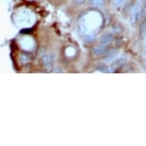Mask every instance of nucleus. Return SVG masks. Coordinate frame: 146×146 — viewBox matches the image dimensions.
Masks as SVG:
<instances>
[{"mask_svg": "<svg viewBox=\"0 0 146 146\" xmlns=\"http://www.w3.org/2000/svg\"><path fill=\"white\" fill-rule=\"evenodd\" d=\"M145 14L146 3H144L143 0H138L130 15L129 22L131 25H135Z\"/></svg>", "mask_w": 146, "mask_h": 146, "instance_id": "obj_1", "label": "nucleus"}, {"mask_svg": "<svg viewBox=\"0 0 146 146\" xmlns=\"http://www.w3.org/2000/svg\"><path fill=\"white\" fill-rule=\"evenodd\" d=\"M44 66L48 72L52 71L54 68V58L51 55H44L42 58Z\"/></svg>", "mask_w": 146, "mask_h": 146, "instance_id": "obj_2", "label": "nucleus"}, {"mask_svg": "<svg viewBox=\"0 0 146 146\" xmlns=\"http://www.w3.org/2000/svg\"><path fill=\"white\" fill-rule=\"evenodd\" d=\"M113 41V36L110 34H106L105 35L103 36V38L100 40V44L107 47Z\"/></svg>", "mask_w": 146, "mask_h": 146, "instance_id": "obj_3", "label": "nucleus"}, {"mask_svg": "<svg viewBox=\"0 0 146 146\" xmlns=\"http://www.w3.org/2000/svg\"><path fill=\"white\" fill-rule=\"evenodd\" d=\"M106 47L102 45V44H100L99 45L96 46V47L93 49L92 53H93V54H94L95 56L101 55V54H103V53H104V51L106 50Z\"/></svg>", "mask_w": 146, "mask_h": 146, "instance_id": "obj_4", "label": "nucleus"}, {"mask_svg": "<svg viewBox=\"0 0 146 146\" xmlns=\"http://www.w3.org/2000/svg\"><path fill=\"white\" fill-rule=\"evenodd\" d=\"M90 4L94 7H103L104 5V0H90Z\"/></svg>", "mask_w": 146, "mask_h": 146, "instance_id": "obj_5", "label": "nucleus"}, {"mask_svg": "<svg viewBox=\"0 0 146 146\" xmlns=\"http://www.w3.org/2000/svg\"><path fill=\"white\" fill-rule=\"evenodd\" d=\"M126 2V0H113V6L116 9L122 7Z\"/></svg>", "mask_w": 146, "mask_h": 146, "instance_id": "obj_6", "label": "nucleus"}, {"mask_svg": "<svg viewBox=\"0 0 146 146\" xmlns=\"http://www.w3.org/2000/svg\"><path fill=\"white\" fill-rule=\"evenodd\" d=\"M140 31H141V35L142 37H145L146 35V20H145L143 23L141 24Z\"/></svg>", "mask_w": 146, "mask_h": 146, "instance_id": "obj_7", "label": "nucleus"}, {"mask_svg": "<svg viewBox=\"0 0 146 146\" xmlns=\"http://www.w3.org/2000/svg\"><path fill=\"white\" fill-rule=\"evenodd\" d=\"M85 1H86V0H74V3L77 5H80V4H83Z\"/></svg>", "mask_w": 146, "mask_h": 146, "instance_id": "obj_8", "label": "nucleus"}]
</instances>
